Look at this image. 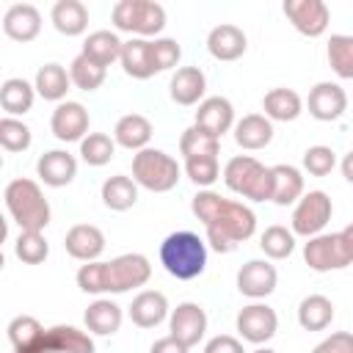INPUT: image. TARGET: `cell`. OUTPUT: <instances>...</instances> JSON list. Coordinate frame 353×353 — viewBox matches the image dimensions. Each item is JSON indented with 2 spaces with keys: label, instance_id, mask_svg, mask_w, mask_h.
Wrapping results in <instances>:
<instances>
[{
  "label": "cell",
  "instance_id": "53",
  "mask_svg": "<svg viewBox=\"0 0 353 353\" xmlns=\"http://www.w3.org/2000/svg\"><path fill=\"white\" fill-rule=\"evenodd\" d=\"M254 353H276V350H273V347H256Z\"/></svg>",
  "mask_w": 353,
  "mask_h": 353
},
{
  "label": "cell",
  "instance_id": "24",
  "mask_svg": "<svg viewBox=\"0 0 353 353\" xmlns=\"http://www.w3.org/2000/svg\"><path fill=\"white\" fill-rule=\"evenodd\" d=\"M234 141L240 149L256 152L273 141V121L262 113H248L234 124Z\"/></svg>",
  "mask_w": 353,
  "mask_h": 353
},
{
  "label": "cell",
  "instance_id": "2",
  "mask_svg": "<svg viewBox=\"0 0 353 353\" xmlns=\"http://www.w3.org/2000/svg\"><path fill=\"white\" fill-rule=\"evenodd\" d=\"M204 232H207V243L218 254H229L237 248V243L248 240L256 232V215L243 201L223 199L215 215L204 223Z\"/></svg>",
  "mask_w": 353,
  "mask_h": 353
},
{
  "label": "cell",
  "instance_id": "27",
  "mask_svg": "<svg viewBox=\"0 0 353 353\" xmlns=\"http://www.w3.org/2000/svg\"><path fill=\"white\" fill-rule=\"evenodd\" d=\"M113 141L116 146H124V149H146V143L152 141V121L141 113H127L116 121L113 127Z\"/></svg>",
  "mask_w": 353,
  "mask_h": 353
},
{
  "label": "cell",
  "instance_id": "26",
  "mask_svg": "<svg viewBox=\"0 0 353 353\" xmlns=\"http://www.w3.org/2000/svg\"><path fill=\"white\" fill-rule=\"evenodd\" d=\"M121 69L124 74L135 77V80H149L152 74H157L154 61H152V41L149 39H130L121 47Z\"/></svg>",
  "mask_w": 353,
  "mask_h": 353
},
{
  "label": "cell",
  "instance_id": "1",
  "mask_svg": "<svg viewBox=\"0 0 353 353\" xmlns=\"http://www.w3.org/2000/svg\"><path fill=\"white\" fill-rule=\"evenodd\" d=\"M152 276V265L143 254H121L110 262H85L77 270V287L88 295L102 292H130L143 287Z\"/></svg>",
  "mask_w": 353,
  "mask_h": 353
},
{
  "label": "cell",
  "instance_id": "21",
  "mask_svg": "<svg viewBox=\"0 0 353 353\" xmlns=\"http://www.w3.org/2000/svg\"><path fill=\"white\" fill-rule=\"evenodd\" d=\"M36 174H39V179L44 185L63 188V185H69L77 176V160H74V154H69L63 149H50V152H44L39 157Z\"/></svg>",
  "mask_w": 353,
  "mask_h": 353
},
{
  "label": "cell",
  "instance_id": "41",
  "mask_svg": "<svg viewBox=\"0 0 353 353\" xmlns=\"http://www.w3.org/2000/svg\"><path fill=\"white\" fill-rule=\"evenodd\" d=\"M69 77H72V85H77L80 91H97L102 83H105V66L88 61L83 52L69 63Z\"/></svg>",
  "mask_w": 353,
  "mask_h": 353
},
{
  "label": "cell",
  "instance_id": "22",
  "mask_svg": "<svg viewBox=\"0 0 353 353\" xmlns=\"http://www.w3.org/2000/svg\"><path fill=\"white\" fill-rule=\"evenodd\" d=\"M127 314L138 328H154L168 317V298L157 290H143L132 298Z\"/></svg>",
  "mask_w": 353,
  "mask_h": 353
},
{
  "label": "cell",
  "instance_id": "50",
  "mask_svg": "<svg viewBox=\"0 0 353 353\" xmlns=\"http://www.w3.org/2000/svg\"><path fill=\"white\" fill-rule=\"evenodd\" d=\"M190 347L188 345H182L179 339H174L171 334L168 336H163V339H157L152 347H149V353H188Z\"/></svg>",
  "mask_w": 353,
  "mask_h": 353
},
{
  "label": "cell",
  "instance_id": "45",
  "mask_svg": "<svg viewBox=\"0 0 353 353\" xmlns=\"http://www.w3.org/2000/svg\"><path fill=\"white\" fill-rule=\"evenodd\" d=\"M334 165H336V154L331 146H309L303 152V168L312 176H325L334 171Z\"/></svg>",
  "mask_w": 353,
  "mask_h": 353
},
{
  "label": "cell",
  "instance_id": "7",
  "mask_svg": "<svg viewBox=\"0 0 353 353\" xmlns=\"http://www.w3.org/2000/svg\"><path fill=\"white\" fill-rule=\"evenodd\" d=\"M110 17L116 30L135 36H157L165 28V8L154 0H119Z\"/></svg>",
  "mask_w": 353,
  "mask_h": 353
},
{
  "label": "cell",
  "instance_id": "10",
  "mask_svg": "<svg viewBox=\"0 0 353 353\" xmlns=\"http://www.w3.org/2000/svg\"><path fill=\"white\" fill-rule=\"evenodd\" d=\"M303 262L317 270V273H328V270H339V268H347L350 259L342 248V240H339V232L336 234H317V237H309V243L303 245Z\"/></svg>",
  "mask_w": 353,
  "mask_h": 353
},
{
  "label": "cell",
  "instance_id": "30",
  "mask_svg": "<svg viewBox=\"0 0 353 353\" xmlns=\"http://www.w3.org/2000/svg\"><path fill=\"white\" fill-rule=\"evenodd\" d=\"M121 47H124V41L116 33H110V30H94L83 41V55L88 61H94V63H99V66L108 69L113 61H121Z\"/></svg>",
  "mask_w": 353,
  "mask_h": 353
},
{
  "label": "cell",
  "instance_id": "19",
  "mask_svg": "<svg viewBox=\"0 0 353 353\" xmlns=\"http://www.w3.org/2000/svg\"><path fill=\"white\" fill-rule=\"evenodd\" d=\"M41 30V14L33 3H14L3 14V33L14 41H33Z\"/></svg>",
  "mask_w": 353,
  "mask_h": 353
},
{
  "label": "cell",
  "instance_id": "42",
  "mask_svg": "<svg viewBox=\"0 0 353 353\" xmlns=\"http://www.w3.org/2000/svg\"><path fill=\"white\" fill-rule=\"evenodd\" d=\"M14 254L25 265H41L50 254V243L41 232H19V237L14 243Z\"/></svg>",
  "mask_w": 353,
  "mask_h": 353
},
{
  "label": "cell",
  "instance_id": "12",
  "mask_svg": "<svg viewBox=\"0 0 353 353\" xmlns=\"http://www.w3.org/2000/svg\"><path fill=\"white\" fill-rule=\"evenodd\" d=\"M25 353H94V339L74 325H52Z\"/></svg>",
  "mask_w": 353,
  "mask_h": 353
},
{
  "label": "cell",
  "instance_id": "8",
  "mask_svg": "<svg viewBox=\"0 0 353 353\" xmlns=\"http://www.w3.org/2000/svg\"><path fill=\"white\" fill-rule=\"evenodd\" d=\"M331 215H334L331 196L325 190H309L301 196V201L292 210V234L317 237V234H323Z\"/></svg>",
  "mask_w": 353,
  "mask_h": 353
},
{
  "label": "cell",
  "instance_id": "35",
  "mask_svg": "<svg viewBox=\"0 0 353 353\" xmlns=\"http://www.w3.org/2000/svg\"><path fill=\"white\" fill-rule=\"evenodd\" d=\"M334 320V303L325 295H306L298 303V323L303 331H325Z\"/></svg>",
  "mask_w": 353,
  "mask_h": 353
},
{
  "label": "cell",
  "instance_id": "16",
  "mask_svg": "<svg viewBox=\"0 0 353 353\" xmlns=\"http://www.w3.org/2000/svg\"><path fill=\"white\" fill-rule=\"evenodd\" d=\"M306 105H309V113H312L317 121H336V119L347 110V94H345L342 85L323 80V83H317V85L309 91Z\"/></svg>",
  "mask_w": 353,
  "mask_h": 353
},
{
  "label": "cell",
  "instance_id": "37",
  "mask_svg": "<svg viewBox=\"0 0 353 353\" xmlns=\"http://www.w3.org/2000/svg\"><path fill=\"white\" fill-rule=\"evenodd\" d=\"M328 66L334 69L336 77L353 80V36L334 33L328 39Z\"/></svg>",
  "mask_w": 353,
  "mask_h": 353
},
{
  "label": "cell",
  "instance_id": "44",
  "mask_svg": "<svg viewBox=\"0 0 353 353\" xmlns=\"http://www.w3.org/2000/svg\"><path fill=\"white\" fill-rule=\"evenodd\" d=\"M185 174H188V179L193 185H199V188L207 190L221 176L218 157H190V160H185Z\"/></svg>",
  "mask_w": 353,
  "mask_h": 353
},
{
  "label": "cell",
  "instance_id": "52",
  "mask_svg": "<svg viewBox=\"0 0 353 353\" xmlns=\"http://www.w3.org/2000/svg\"><path fill=\"white\" fill-rule=\"evenodd\" d=\"M339 168H342V176H345V179H347V182L353 185V149H350V152H347V154L342 157Z\"/></svg>",
  "mask_w": 353,
  "mask_h": 353
},
{
  "label": "cell",
  "instance_id": "43",
  "mask_svg": "<svg viewBox=\"0 0 353 353\" xmlns=\"http://www.w3.org/2000/svg\"><path fill=\"white\" fill-rule=\"evenodd\" d=\"M33 135H30V127L14 116H3L0 119V146L6 152H25L30 146Z\"/></svg>",
  "mask_w": 353,
  "mask_h": 353
},
{
  "label": "cell",
  "instance_id": "9",
  "mask_svg": "<svg viewBox=\"0 0 353 353\" xmlns=\"http://www.w3.org/2000/svg\"><path fill=\"white\" fill-rule=\"evenodd\" d=\"M284 17L292 22L298 33L317 39L325 33L331 22V8L323 0H284Z\"/></svg>",
  "mask_w": 353,
  "mask_h": 353
},
{
  "label": "cell",
  "instance_id": "28",
  "mask_svg": "<svg viewBox=\"0 0 353 353\" xmlns=\"http://www.w3.org/2000/svg\"><path fill=\"white\" fill-rule=\"evenodd\" d=\"M52 28L63 36H80L88 28V8L80 0H58L50 11Z\"/></svg>",
  "mask_w": 353,
  "mask_h": 353
},
{
  "label": "cell",
  "instance_id": "46",
  "mask_svg": "<svg viewBox=\"0 0 353 353\" xmlns=\"http://www.w3.org/2000/svg\"><path fill=\"white\" fill-rule=\"evenodd\" d=\"M182 58V47L176 44V39H154L152 41V61H154V69L157 72H165V69H174Z\"/></svg>",
  "mask_w": 353,
  "mask_h": 353
},
{
  "label": "cell",
  "instance_id": "3",
  "mask_svg": "<svg viewBox=\"0 0 353 353\" xmlns=\"http://www.w3.org/2000/svg\"><path fill=\"white\" fill-rule=\"evenodd\" d=\"M6 210L17 221L19 232H44L50 223V201L44 199L39 182L33 179H11L6 185Z\"/></svg>",
  "mask_w": 353,
  "mask_h": 353
},
{
  "label": "cell",
  "instance_id": "48",
  "mask_svg": "<svg viewBox=\"0 0 353 353\" xmlns=\"http://www.w3.org/2000/svg\"><path fill=\"white\" fill-rule=\"evenodd\" d=\"M312 353H353V334L350 331H334Z\"/></svg>",
  "mask_w": 353,
  "mask_h": 353
},
{
  "label": "cell",
  "instance_id": "32",
  "mask_svg": "<svg viewBox=\"0 0 353 353\" xmlns=\"http://www.w3.org/2000/svg\"><path fill=\"white\" fill-rule=\"evenodd\" d=\"M273 168V204L279 207H287V204H295L301 201L303 196V176L295 165H270Z\"/></svg>",
  "mask_w": 353,
  "mask_h": 353
},
{
  "label": "cell",
  "instance_id": "23",
  "mask_svg": "<svg viewBox=\"0 0 353 353\" xmlns=\"http://www.w3.org/2000/svg\"><path fill=\"white\" fill-rule=\"evenodd\" d=\"M207 91V77L199 66H179L174 74H171V83H168V94L176 105H196L201 102Z\"/></svg>",
  "mask_w": 353,
  "mask_h": 353
},
{
  "label": "cell",
  "instance_id": "5",
  "mask_svg": "<svg viewBox=\"0 0 353 353\" xmlns=\"http://www.w3.org/2000/svg\"><path fill=\"white\" fill-rule=\"evenodd\" d=\"M223 182L232 193L251 201H273V168L262 165L251 154H237L223 168Z\"/></svg>",
  "mask_w": 353,
  "mask_h": 353
},
{
  "label": "cell",
  "instance_id": "13",
  "mask_svg": "<svg viewBox=\"0 0 353 353\" xmlns=\"http://www.w3.org/2000/svg\"><path fill=\"white\" fill-rule=\"evenodd\" d=\"M168 331L182 345L193 347L201 342V336L207 331V312L193 301L176 303V309H171V314H168Z\"/></svg>",
  "mask_w": 353,
  "mask_h": 353
},
{
  "label": "cell",
  "instance_id": "49",
  "mask_svg": "<svg viewBox=\"0 0 353 353\" xmlns=\"http://www.w3.org/2000/svg\"><path fill=\"white\" fill-rule=\"evenodd\" d=\"M204 353H245L243 350V342L229 336V334H218L212 336L207 345H204Z\"/></svg>",
  "mask_w": 353,
  "mask_h": 353
},
{
  "label": "cell",
  "instance_id": "31",
  "mask_svg": "<svg viewBox=\"0 0 353 353\" xmlns=\"http://www.w3.org/2000/svg\"><path fill=\"white\" fill-rule=\"evenodd\" d=\"M262 110L270 121H295L303 110V102L292 88H270L262 99Z\"/></svg>",
  "mask_w": 353,
  "mask_h": 353
},
{
  "label": "cell",
  "instance_id": "4",
  "mask_svg": "<svg viewBox=\"0 0 353 353\" xmlns=\"http://www.w3.org/2000/svg\"><path fill=\"white\" fill-rule=\"evenodd\" d=\"M160 262L174 279L190 281L207 268V245L196 232H171L160 243Z\"/></svg>",
  "mask_w": 353,
  "mask_h": 353
},
{
  "label": "cell",
  "instance_id": "38",
  "mask_svg": "<svg viewBox=\"0 0 353 353\" xmlns=\"http://www.w3.org/2000/svg\"><path fill=\"white\" fill-rule=\"evenodd\" d=\"M44 331H47V328H41V323H39L36 317L19 314V317H14V320L8 323V342H11L14 353H25L28 347H33V345L41 339Z\"/></svg>",
  "mask_w": 353,
  "mask_h": 353
},
{
  "label": "cell",
  "instance_id": "11",
  "mask_svg": "<svg viewBox=\"0 0 353 353\" xmlns=\"http://www.w3.org/2000/svg\"><path fill=\"white\" fill-rule=\"evenodd\" d=\"M237 331L245 342L251 345H265L268 339L276 336L279 328V317L268 303H248L237 312Z\"/></svg>",
  "mask_w": 353,
  "mask_h": 353
},
{
  "label": "cell",
  "instance_id": "40",
  "mask_svg": "<svg viewBox=\"0 0 353 353\" xmlns=\"http://www.w3.org/2000/svg\"><path fill=\"white\" fill-rule=\"evenodd\" d=\"M113 154H116V141H113L110 135H105V132H88V135L80 141V157H83L88 165H94V168L110 163Z\"/></svg>",
  "mask_w": 353,
  "mask_h": 353
},
{
  "label": "cell",
  "instance_id": "39",
  "mask_svg": "<svg viewBox=\"0 0 353 353\" xmlns=\"http://www.w3.org/2000/svg\"><path fill=\"white\" fill-rule=\"evenodd\" d=\"M259 248L265 251L268 259H287V256L295 251V234H292V229L273 223V226H268V229L262 232Z\"/></svg>",
  "mask_w": 353,
  "mask_h": 353
},
{
  "label": "cell",
  "instance_id": "20",
  "mask_svg": "<svg viewBox=\"0 0 353 353\" xmlns=\"http://www.w3.org/2000/svg\"><path fill=\"white\" fill-rule=\"evenodd\" d=\"M196 127H201L204 132L221 138L223 132H229L234 127V108L226 97H207L199 102L196 110Z\"/></svg>",
  "mask_w": 353,
  "mask_h": 353
},
{
  "label": "cell",
  "instance_id": "29",
  "mask_svg": "<svg viewBox=\"0 0 353 353\" xmlns=\"http://www.w3.org/2000/svg\"><path fill=\"white\" fill-rule=\"evenodd\" d=\"M36 99V85H30L22 77H8L0 85V108L6 110V116H22L33 108Z\"/></svg>",
  "mask_w": 353,
  "mask_h": 353
},
{
  "label": "cell",
  "instance_id": "47",
  "mask_svg": "<svg viewBox=\"0 0 353 353\" xmlns=\"http://www.w3.org/2000/svg\"><path fill=\"white\" fill-rule=\"evenodd\" d=\"M221 201H223V196L207 188V190H199V193L193 196V201H190V210H193V215H196L201 223H207V221L215 215V210L221 207Z\"/></svg>",
  "mask_w": 353,
  "mask_h": 353
},
{
  "label": "cell",
  "instance_id": "51",
  "mask_svg": "<svg viewBox=\"0 0 353 353\" xmlns=\"http://www.w3.org/2000/svg\"><path fill=\"white\" fill-rule=\"evenodd\" d=\"M339 240H342V248H345L347 259L353 262V223H347V226L339 232Z\"/></svg>",
  "mask_w": 353,
  "mask_h": 353
},
{
  "label": "cell",
  "instance_id": "6",
  "mask_svg": "<svg viewBox=\"0 0 353 353\" xmlns=\"http://www.w3.org/2000/svg\"><path fill=\"white\" fill-rule=\"evenodd\" d=\"M179 174H182L179 163L163 149L146 146L132 157V179L152 193H168L171 188H176Z\"/></svg>",
  "mask_w": 353,
  "mask_h": 353
},
{
  "label": "cell",
  "instance_id": "18",
  "mask_svg": "<svg viewBox=\"0 0 353 353\" xmlns=\"http://www.w3.org/2000/svg\"><path fill=\"white\" fill-rule=\"evenodd\" d=\"M207 50L215 61H237L248 50V39H245L243 28H237L232 22H221L207 33Z\"/></svg>",
  "mask_w": 353,
  "mask_h": 353
},
{
  "label": "cell",
  "instance_id": "17",
  "mask_svg": "<svg viewBox=\"0 0 353 353\" xmlns=\"http://www.w3.org/2000/svg\"><path fill=\"white\" fill-rule=\"evenodd\" d=\"M63 248L72 259L97 262L99 254L105 251V234L94 223H74L63 237Z\"/></svg>",
  "mask_w": 353,
  "mask_h": 353
},
{
  "label": "cell",
  "instance_id": "25",
  "mask_svg": "<svg viewBox=\"0 0 353 353\" xmlns=\"http://www.w3.org/2000/svg\"><path fill=\"white\" fill-rule=\"evenodd\" d=\"M121 320H124V312H121V306L113 303L110 298H97V301L85 309V314H83L85 328H88L91 334H97V336H110V334H116V331L121 328Z\"/></svg>",
  "mask_w": 353,
  "mask_h": 353
},
{
  "label": "cell",
  "instance_id": "36",
  "mask_svg": "<svg viewBox=\"0 0 353 353\" xmlns=\"http://www.w3.org/2000/svg\"><path fill=\"white\" fill-rule=\"evenodd\" d=\"M179 152H182V157L185 160H190V157H218V152H221V138H215V135H210V132H204L201 127H188L185 132H182V138H179Z\"/></svg>",
  "mask_w": 353,
  "mask_h": 353
},
{
  "label": "cell",
  "instance_id": "15",
  "mask_svg": "<svg viewBox=\"0 0 353 353\" xmlns=\"http://www.w3.org/2000/svg\"><path fill=\"white\" fill-rule=\"evenodd\" d=\"M276 281H279V273L268 259H248L237 270V290L254 301L268 298L276 290Z\"/></svg>",
  "mask_w": 353,
  "mask_h": 353
},
{
  "label": "cell",
  "instance_id": "34",
  "mask_svg": "<svg viewBox=\"0 0 353 353\" xmlns=\"http://www.w3.org/2000/svg\"><path fill=\"white\" fill-rule=\"evenodd\" d=\"M102 201H105L108 210H116V212H124V210L135 207V201H138V182L124 176V174L108 176L102 182Z\"/></svg>",
  "mask_w": 353,
  "mask_h": 353
},
{
  "label": "cell",
  "instance_id": "14",
  "mask_svg": "<svg viewBox=\"0 0 353 353\" xmlns=\"http://www.w3.org/2000/svg\"><path fill=\"white\" fill-rule=\"evenodd\" d=\"M88 110L80 105V102H58V108L52 110V119H50V130L58 141L63 143H72V141H83L88 135Z\"/></svg>",
  "mask_w": 353,
  "mask_h": 353
},
{
  "label": "cell",
  "instance_id": "33",
  "mask_svg": "<svg viewBox=\"0 0 353 353\" xmlns=\"http://www.w3.org/2000/svg\"><path fill=\"white\" fill-rule=\"evenodd\" d=\"M33 85H36V94H39L41 99L61 102V99L66 97L69 85H72V77H69V72H66L61 63H44V66H39Z\"/></svg>",
  "mask_w": 353,
  "mask_h": 353
}]
</instances>
